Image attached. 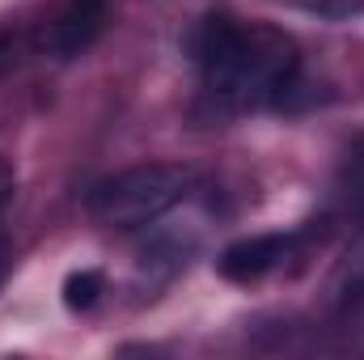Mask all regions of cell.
Listing matches in <instances>:
<instances>
[{"mask_svg": "<svg viewBox=\"0 0 364 360\" xmlns=\"http://www.w3.org/2000/svg\"><path fill=\"white\" fill-rule=\"evenodd\" d=\"M106 17H110V0H60L43 30V47L60 60H73L97 43Z\"/></svg>", "mask_w": 364, "mask_h": 360, "instance_id": "3", "label": "cell"}, {"mask_svg": "<svg viewBox=\"0 0 364 360\" xmlns=\"http://www.w3.org/2000/svg\"><path fill=\"white\" fill-rule=\"evenodd\" d=\"M9 268H13V246H9V238L0 233V284H4V275H9Z\"/></svg>", "mask_w": 364, "mask_h": 360, "instance_id": "8", "label": "cell"}, {"mask_svg": "<svg viewBox=\"0 0 364 360\" xmlns=\"http://www.w3.org/2000/svg\"><path fill=\"white\" fill-rule=\"evenodd\" d=\"M292 250V238L288 233H255V238H242L233 242L225 255H220V275L233 280V284H255L263 280L267 271H275Z\"/></svg>", "mask_w": 364, "mask_h": 360, "instance_id": "4", "label": "cell"}, {"mask_svg": "<svg viewBox=\"0 0 364 360\" xmlns=\"http://www.w3.org/2000/svg\"><path fill=\"white\" fill-rule=\"evenodd\" d=\"M339 191H343L348 208H356L364 216V136L348 149V157L339 166Z\"/></svg>", "mask_w": 364, "mask_h": 360, "instance_id": "5", "label": "cell"}, {"mask_svg": "<svg viewBox=\"0 0 364 360\" xmlns=\"http://www.w3.org/2000/svg\"><path fill=\"white\" fill-rule=\"evenodd\" d=\"M199 90L216 110L242 115L284 102L301 77V47L288 30L246 21L237 13H208L191 34Z\"/></svg>", "mask_w": 364, "mask_h": 360, "instance_id": "1", "label": "cell"}, {"mask_svg": "<svg viewBox=\"0 0 364 360\" xmlns=\"http://www.w3.org/2000/svg\"><path fill=\"white\" fill-rule=\"evenodd\" d=\"M13 191H17V174H13V166L0 157V216H4V208L13 203Z\"/></svg>", "mask_w": 364, "mask_h": 360, "instance_id": "7", "label": "cell"}, {"mask_svg": "<svg viewBox=\"0 0 364 360\" xmlns=\"http://www.w3.org/2000/svg\"><path fill=\"white\" fill-rule=\"evenodd\" d=\"M186 191H191V170L174 162H144L93 182L85 195V212L106 229H140L182 203Z\"/></svg>", "mask_w": 364, "mask_h": 360, "instance_id": "2", "label": "cell"}, {"mask_svg": "<svg viewBox=\"0 0 364 360\" xmlns=\"http://www.w3.org/2000/svg\"><path fill=\"white\" fill-rule=\"evenodd\" d=\"M97 292H102V275H97V271H77V275H68V284H64V301H68L73 309H90L93 301H97Z\"/></svg>", "mask_w": 364, "mask_h": 360, "instance_id": "6", "label": "cell"}]
</instances>
